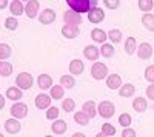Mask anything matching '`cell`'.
Instances as JSON below:
<instances>
[{"instance_id":"6da1fadb","label":"cell","mask_w":154,"mask_h":137,"mask_svg":"<svg viewBox=\"0 0 154 137\" xmlns=\"http://www.w3.org/2000/svg\"><path fill=\"white\" fill-rule=\"evenodd\" d=\"M68 5L71 6L72 11L79 12V14H82V12H88L89 9L93 8H97V0H66Z\"/></svg>"},{"instance_id":"7a4b0ae2","label":"cell","mask_w":154,"mask_h":137,"mask_svg":"<svg viewBox=\"0 0 154 137\" xmlns=\"http://www.w3.org/2000/svg\"><path fill=\"white\" fill-rule=\"evenodd\" d=\"M32 76L28 72H20L19 76L16 77V85H17V88L20 90H29L31 86H32Z\"/></svg>"},{"instance_id":"3957f363","label":"cell","mask_w":154,"mask_h":137,"mask_svg":"<svg viewBox=\"0 0 154 137\" xmlns=\"http://www.w3.org/2000/svg\"><path fill=\"white\" fill-rule=\"evenodd\" d=\"M91 76L96 79V80H102V79H105L108 76V68L105 63H100V62H97V63L93 65L91 68Z\"/></svg>"},{"instance_id":"277c9868","label":"cell","mask_w":154,"mask_h":137,"mask_svg":"<svg viewBox=\"0 0 154 137\" xmlns=\"http://www.w3.org/2000/svg\"><path fill=\"white\" fill-rule=\"evenodd\" d=\"M9 113L12 114V117L14 119H23V117H26L28 116V106L25 105V103H14L11 106V109H9Z\"/></svg>"},{"instance_id":"5b68a950","label":"cell","mask_w":154,"mask_h":137,"mask_svg":"<svg viewBox=\"0 0 154 137\" xmlns=\"http://www.w3.org/2000/svg\"><path fill=\"white\" fill-rule=\"evenodd\" d=\"M97 113H99L102 117L109 119V117H112V116H114L116 109H114V105H112L111 102L105 100V102H102V103L99 105V108H97Z\"/></svg>"},{"instance_id":"8992f818","label":"cell","mask_w":154,"mask_h":137,"mask_svg":"<svg viewBox=\"0 0 154 137\" xmlns=\"http://www.w3.org/2000/svg\"><path fill=\"white\" fill-rule=\"evenodd\" d=\"M63 20L66 22V25H72V26H79L82 23V16L75 11H66L65 16H63Z\"/></svg>"},{"instance_id":"52a82bcc","label":"cell","mask_w":154,"mask_h":137,"mask_svg":"<svg viewBox=\"0 0 154 137\" xmlns=\"http://www.w3.org/2000/svg\"><path fill=\"white\" fill-rule=\"evenodd\" d=\"M103 19H105V12H103V9H100V8H93V9H89L88 20L91 22V23H100Z\"/></svg>"},{"instance_id":"ba28073f","label":"cell","mask_w":154,"mask_h":137,"mask_svg":"<svg viewBox=\"0 0 154 137\" xmlns=\"http://www.w3.org/2000/svg\"><path fill=\"white\" fill-rule=\"evenodd\" d=\"M38 20H40V23L43 25H49V23H53L56 20V12L53 9H43V12L40 16H38Z\"/></svg>"},{"instance_id":"9c48e42d","label":"cell","mask_w":154,"mask_h":137,"mask_svg":"<svg viewBox=\"0 0 154 137\" xmlns=\"http://www.w3.org/2000/svg\"><path fill=\"white\" fill-rule=\"evenodd\" d=\"M25 12H26V16L29 19H34L38 12V2L37 0H29L26 3V6H25Z\"/></svg>"},{"instance_id":"30bf717a","label":"cell","mask_w":154,"mask_h":137,"mask_svg":"<svg viewBox=\"0 0 154 137\" xmlns=\"http://www.w3.org/2000/svg\"><path fill=\"white\" fill-rule=\"evenodd\" d=\"M49 105H51V97H49V96H46V94H38V96L35 97V106H37L38 109H46V108H49Z\"/></svg>"},{"instance_id":"8fae6325","label":"cell","mask_w":154,"mask_h":137,"mask_svg":"<svg viewBox=\"0 0 154 137\" xmlns=\"http://www.w3.org/2000/svg\"><path fill=\"white\" fill-rule=\"evenodd\" d=\"M20 128H22V126H20V123H19L17 119H9V120L5 122V129H6V132H9V134L19 132Z\"/></svg>"},{"instance_id":"7c38bea8","label":"cell","mask_w":154,"mask_h":137,"mask_svg":"<svg viewBox=\"0 0 154 137\" xmlns=\"http://www.w3.org/2000/svg\"><path fill=\"white\" fill-rule=\"evenodd\" d=\"M106 85L111 90H117V88L122 86V77L119 76V74H111V76H108V79H106Z\"/></svg>"},{"instance_id":"4fadbf2b","label":"cell","mask_w":154,"mask_h":137,"mask_svg":"<svg viewBox=\"0 0 154 137\" xmlns=\"http://www.w3.org/2000/svg\"><path fill=\"white\" fill-rule=\"evenodd\" d=\"M137 54H139V57L142 59V60L149 59V57L152 56V48H151V45H149V43H142V45L139 46Z\"/></svg>"},{"instance_id":"5bb4252c","label":"cell","mask_w":154,"mask_h":137,"mask_svg":"<svg viewBox=\"0 0 154 137\" xmlns=\"http://www.w3.org/2000/svg\"><path fill=\"white\" fill-rule=\"evenodd\" d=\"M83 62L82 60H79V59H74L71 63H69V72L71 74H74V76H79V74H82L83 72Z\"/></svg>"},{"instance_id":"9a60e30c","label":"cell","mask_w":154,"mask_h":137,"mask_svg":"<svg viewBox=\"0 0 154 137\" xmlns=\"http://www.w3.org/2000/svg\"><path fill=\"white\" fill-rule=\"evenodd\" d=\"M83 54H85V57L89 59V60H97L99 56H100V49H97V48L93 46V45H88V46L83 49Z\"/></svg>"},{"instance_id":"2e32d148","label":"cell","mask_w":154,"mask_h":137,"mask_svg":"<svg viewBox=\"0 0 154 137\" xmlns=\"http://www.w3.org/2000/svg\"><path fill=\"white\" fill-rule=\"evenodd\" d=\"M83 113L89 117V119H93L96 114H97V108H96V103H94V100H88V102H85L83 103Z\"/></svg>"},{"instance_id":"e0dca14e","label":"cell","mask_w":154,"mask_h":137,"mask_svg":"<svg viewBox=\"0 0 154 137\" xmlns=\"http://www.w3.org/2000/svg\"><path fill=\"white\" fill-rule=\"evenodd\" d=\"M62 34L66 37V39H75L79 35V28L72 26V25H66V26L62 28Z\"/></svg>"},{"instance_id":"ac0fdd59","label":"cell","mask_w":154,"mask_h":137,"mask_svg":"<svg viewBox=\"0 0 154 137\" xmlns=\"http://www.w3.org/2000/svg\"><path fill=\"white\" fill-rule=\"evenodd\" d=\"M38 86H40L42 90H48L53 86V79H51V76H48V74H42V76H38Z\"/></svg>"},{"instance_id":"d6986e66","label":"cell","mask_w":154,"mask_h":137,"mask_svg":"<svg viewBox=\"0 0 154 137\" xmlns=\"http://www.w3.org/2000/svg\"><path fill=\"white\" fill-rule=\"evenodd\" d=\"M146 100L143 97H136L134 100H133V108L137 111V113H143V111L146 109Z\"/></svg>"},{"instance_id":"ffe728a7","label":"cell","mask_w":154,"mask_h":137,"mask_svg":"<svg viewBox=\"0 0 154 137\" xmlns=\"http://www.w3.org/2000/svg\"><path fill=\"white\" fill-rule=\"evenodd\" d=\"M51 129H53V132H56V134H63L66 131V123L63 120H54V123L51 125Z\"/></svg>"},{"instance_id":"44dd1931","label":"cell","mask_w":154,"mask_h":137,"mask_svg":"<svg viewBox=\"0 0 154 137\" xmlns=\"http://www.w3.org/2000/svg\"><path fill=\"white\" fill-rule=\"evenodd\" d=\"M9 11H11V14H14V16H20L22 12L25 11V6L22 5V2H19V0H14V2H11Z\"/></svg>"},{"instance_id":"7402d4cb","label":"cell","mask_w":154,"mask_h":137,"mask_svg":"<svg viewBox=\"0 0 154 137\" xmlns=\"http://www.w3.org/2000/svg\"><path fill=\"white\" fill-rule=\"evenodd\" d=\"M63 94H65V88H63L62 85L51 86V99H56V100H59V99L63 97Z\"/></svg>"},{"instance_id":"603a6c76","label":"cell","mask_w":154,"mask_h":137,"mask_svg":"<svg viewBox=\"0 0 154 137\" xmlns=\"http://www.w3.org/2000/svg\"><path fill=\"white\" fill-rule=\"evenodd\" d=\"M134 91H136V88H134L133 85H130V83H126V85H123V86H120V88H119V94L122 97H131L134 94Z\"/></svg>"},{"instance_id":"cb8c5ba5","label":"cell","mask_w":154,"mask_h":137,"mask_svg":"<svg viewBox=\"0 0 154 137\" xmlns=\"http://www.w3.org/2000/svg\"><path fill=\"white\" fill-rule=\"evenodd\" d=\"M91 37H93L96 42H99V43H105V40H106V34H105V31H102V29H99V28L93 29Z\"/></svg>"},{"instance_id":"d4e9b609","label":"cell","mask_w":154,"mask_h":137,"mask_svg":"<svg viewBox=\"0 0 154 137\" xmlns=\"http://www.w3.org/2000/svg\"><path fill=\"white\" fill-rule=\"evenodd\" d=\"M6 97L9 100H20L22 99V91L19 88H8L6 90Z\"/></svg>"},{"instance_id":"484cf974","label":"cell","mask_w":154,"mask_h":137,"mask_svg":"<svg viewBox=\"0 0 154 137\" xmlns=\"http://www.w3.org/2000/svg\"><path fill=\"white\" fill-rule=\"evenodd\" d=\"M11 72H12V65L0 60V74H2L3 77H8V76H11Z\"/></svg>"},{"instance_id":"4316f807","label":"cell","mask_w":154,"mask_h":137,"mask_svg":"<svg viewBox=\"0 0 154 137\" xmlns=\"http://www.w3.org/2000/svg\"><path fill=\"white\" fill-rule=\"evenodd\" d=\"M60 83H62L63 88H68V90L74 88V85H75V82H74V79L71 76H62L60 77Z\"/></svg>"},{"instance_id":"83f0119b","label":"cell","mask_w":154,"mask_h":137,"mask_svg":"<svg viewBox=\"0 0 154 137\" xmlns=\"http://www.w3.org/2000/svg\"><path fill=\"white\" fill-rule=\"evenodd\" d=\"M142 22L149 31H154V14H145L142 17Z\"/></svg>"},{"instance_id":"f1b7e54d","label":"cell","mask_w":154,"mask_h":137,"mask_svg":"<svg viewBox=\"0 0 154 137\" xmlns=\"http://www.w3.org/2000/svg\"><path fill=\"white\" fill-rule=\"evenodd\" d=\"M11 56V48L6 43H0V60H6Z\"/></svg>"},{"instance_id":"f546056e","label":"cell","mask_w":154,"mask_h":137,"mask_svg":"<svg viewBox=\"0 0 154 137\" xmlns=\"http://www.w3.org/2000/svg\"><path fill=\"white\" fill-rule=\"evenodd\" d=\"M108 37H109V40H111L112 43H119V42L122 40V32H120L119 29H111V31L108 32Z\"/></svg>"},{"instance_id":"4dcf8cb0","label":"cell","mask_w":154,"mask_h":137,"mask_svg":"<svg viewBox=\"0 0 154 137\" xmlns=\"http://www.w3.org/2000/svg\"><path fill=\"white\" fill-rule=\"evenodd\" d=\"M125 51L130 54V56L136 51V39H134V37H130V39L126 40V43H125Z\"/></svg>"},{"instance_id":"1f68e13d","label":"cell","mask_w":154,"mask_h":137,"mask_svg":"<svg viewBox=\"0 0 154 137\" xmlns=\"http://www.w3.org/2000/svg\"><path fill=\"white\" fill-rule=\"evenodd\" d=\"M74 120L79 123V125H88V122H89V117L83 113H75V116H74Z\"/></svg>"},{"instance_id":"d6a6232c","label":"cell","mask_w":154,"mask_h":137,"mask_svg":"<svg viewBox=\"0 0 154 137\" xmlns=\"http://www.w3.org/2000/svg\"><path fill=\"white\" fill-rule=\"evenodd\" d=\"M100 54L103 56V57H111V56L114 54V48H112V45L103 43V46H102V49H100Z\"/></svg>"},{"instance_id":"836d02e7","label":"cell","mask_w":154,"mask_h":137,"mask_svg":"<svg viewBox=\"0 0 154 137\" xmlns=\"http://www.w3.org/2000/svg\"><path fill=\"white\" fill-rule=\"evenodd\" d=\"M57 117H59V108L57 106H49L48 108V113H46V119L57 120Z\"/></svg>"},{"instance_id":"e575fe53","label":"cell","mask_w":154,"mask_h":137,"mask_svg":"<svg viewBox=\"0 0 154 137\" xmlns=\"http://www.w3.org/2000/svg\"><path fill=\"white\" fill-rule=\"evenodd\" d=\"M152 5H154V0H139V8L145 12H148L152 8Z\"/></svg>"},{"instance_id":"d590c367","label":"cell","mask_w":154,"mask_h":137,"mask_svg":"<svg viewBox=\"0 0 154 137\" xmlns=\"http://www.w3.org/2000/svg\"><path fill=\"white\" fill-rule=\"evenodd\" d=\"M5 26H6V29H9V31H14V29L19 26L16 17H8V19L5 20Z\"/></svg>"},{"instance_id":"8d00e7d4","label":"cell","mask_w":154,"mask_h":137,"mask_svg":"<svg viewBox=\"0 0 154 137\" xmlns=\"http://www.w3.org/2000/svg\"><path fill=\"white\" fill-rule=\"evenodd\" d=\"M62 106L66 113H71V111H74V108H75V102L72 100V99H66V100H63Z\"/></svg>"},{"instance_id":"74e56055","label":"cell","mask_w":154,"mask_h":137,"mask_svg":"<svg viewBox=\"0 0 154 137\" xmlns=\"http://www.w3.org/2000/svg\"><path fill=\"white\" fill-rule=\"evenodd\" d=\"M119 123L122 126H128V125H131V116L130 114H126V113H123V114H120V117H119Z\"/></svg>"},{"instance_id":"f35d334b","label":"cell","mask_w":154,"mask_h":137,"mask_svg":"<svg viewBox=\"0 0 154 137\" xmlns=\"http://www.w3.org/2000/svg\"><path fill=\"white\" fill-rule=\"evenodd\" d=\"M102 132L109 137V135H114L116 134V128L112 125H109V123H105V125H102Z\"/></svg>"},{"instance_id":"ab89813d","label":"cell","mask_w":154,"mask_h":137,"mask_svg":"<svg viewBox=\"0 0 154 137\" xmlns=\"http://www.w3.org/2000/svg\"><path fill=\"white\" fill-rule=\"evenodd\" d=\"M145 79H146L148 82L154 83V65H151V66H148V68L145 69Z\"/></svg>"},{"instance_id":"60d3db41","label":"cell","mask_w":154,"mask_h":137,"mask_svg":"<svg viewBox=\"0 0 154 137\" xmlns=\"http://www.w3.org/2000/svg\"><path fill=\"white\" fill-rule=\"evenodd\" d=\"M103 3H105L106 8H109V9H116V8H119L120 0H103Z\"/></svg>"},{"instance_id":"b9f144b4","label":"cell","mask_w":154,"mask_h":137,"mask_svg":"<svg viewBox=\"0 0 154 137\" xmlns=\"http://www.w3.org/2000/svg\"><path fill=\"white\" fill-rule=\"evenodd\" d=\"M122 137H136V131L131 128H125L122 132Z\"/></svg>"},{"instance_id":"7bdbcfd3","label":"cell","mask_w":154,"mask_h":137,"mask_svg":"<svg viewBox=\"0 0 154 137\" xmlns=\"http://www.w3.org/2000/svg\"><path fill=\"white\" fill-rule=\"evenodd\" d=\"M146 96H148V99L154 100V83H152V85H149L148 88H146Z\"/></svg>"},{"instance_id":"ee69618b","label":"cell","mask_w":154,"mask_h":137,"mask_svg":"<svg viewBox=\"0 0 154 137\" xmlns=\"http://www.w3.org/2000/svg\"><path fill=\"white\" fill-rule=\"evenodd\" d=\"M5 106V97L2 96V94H0V109H2Z\"/></svg>"},{"instance_id":"f6af8a7d","label":"cell","mask_w":154,"mask_h":137,"mask_svg":"<svg viewBox=\"0 0 154 137\" xmlns=\"http://www.w3.org/2000/svg\"><path fill=\"white\" fill-rule=\"evenodd\" d=\"M6 3H8V0H0V9L6 8Z\"/></svg>"},{"instance_id":"bcb514c9","label":"cell","mask_w":154,"mask_h":137,"mask_svg":"<svg viewBox=\"0 0 154 137\" xmlns=\"http://www.w3.org/2000/svg\"><path fill=\"white\" fill-rule=\"evenodd\" d=\"M72 137H85V134H82V132H75Z\"/></svg>"},{"instance_id":"7dc6e473","label":"cell","mask_w":154,"mask_h":137,"mask_svg":"<svg viewBox=\"0 0 154 137\" xmlns=\"http://www.w3.org/2000/svg\"><path fill=\"white\" fill-rule=\"evenodd\" d=\"M96 137H108V135H105V134H103V132H99V134H97V135H96Z\"/></svg>"},{"instance_id":"c3c4849f","label":"cell","mask_w":154,"mask_h":137,"mask_svg":"<svg viewBox=\"0 0 154 137\" xmlns=\"http://www.w3.org/2000/svg\"><path fill=\"white\" fill-rule=\"evenodd\" d=\"M0 137H3V134H2V132H0Z\"/></svg>"},{"instance_id":"681fc988","label":"cell","mask_w":154,"mask_h":137,"mask_svg":"<svg viewBox=\"0 0 154 137\" xmlns=\"http://www.w3.org/2000/svg\"><path fill=\"white\" fill-rule=\"evenodd\" d=\"M45 137H53V135H45Z\"/></svg>"},{"instance_id":"f907efd6","label":"cell","mask_w":154,"mask_h":137,"mask_svg":"<svg viewBox=\"0 0 154 137\" xmlns=\"http://www.w3.org/2000/svg\"><path fill=\"white\" fill-rule=\"evenodd\" d=\"M22 2H26V0H22ZM28 2H29V0H28Z\"/></svg>"}]
</instances>
